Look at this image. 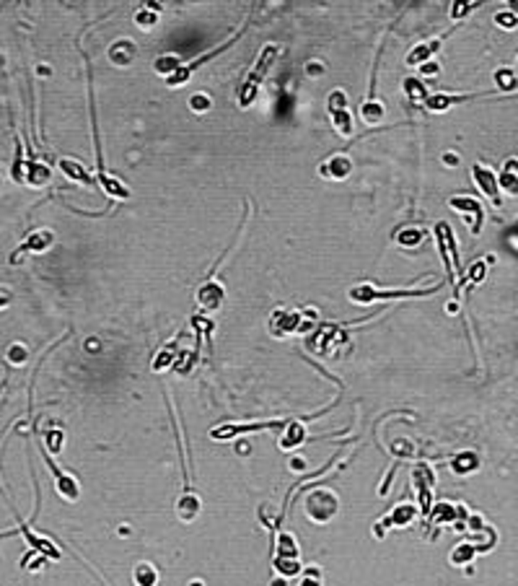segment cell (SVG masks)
Instances as JSON below:
<instances>
[{
	"label": "cell",
	"mask_w": 518,
	"mask_h": 586,
	"mask_svg": "<svg viewBox=\"0 0 518 586\" xmlns=\"http://www.w3.org/2000/svg\"><path fill=\"white\" fill-rule=\"evenodd\" d=\"M299 586H321V581H319V571H314V568H309V571H306L304 576H301Z\"/></svg>",
	"instance_id": "36"
},
{
	"label": "cell",
	"mask_w": 518,
	"mask_h": 586,
	"mask_svg": "<svg viewBox=\"0 0 518 586\" xmlns=\"http://www.w3.org/2000/svg\"><path fill=\"white\" fill-rule=\"evenodd\" d=\"M451 467H454L456 475H469V472L480 470V457H477L475 451H464V454H459V457H454V462H451Z\"/></svg>",
	"instance_id": "26"
},
{
	"label": "cell",
	"mask_w": 518,
	"mask_h": 586,
	"mask_svg": "<svg viewBox=\"0 0 518 586\" xmlns=\"http://www.w3.org/2000/svg\"><path fill=\"white\" fill-rule=\"evenodd\" d=\"M423 242H425V229H418V226H407V229H402L397 234V244L399 247H407V250H412V247H418Z\"/></svg>",
	"instance_id": "27"
},
{
	"label": "cell",
	"mask_w": 518,
	"mask_h": 586,
	"mask_svg": "<svg viewBox=\"0 0 518 586\" xmlns=\"http://www.w3.org/2000/svg\"><path fill=\"white\" fill-rule=\"evenodd\" d=\"M420 71L425 73V76H433V73H438V65H435V63H425L423 68H420Z\"/></svg>",
	"instance_id": "44"
},
{
	"label": "cell",
	"mask_w": 518,
	"mask_h": 586,
	"mask_svg": "<svg viewBox=\"0 0 518 586\" xmlns=\"http://www.w3.org/2000/svg\"><path fill=\"white\" fill-rule=\"evenodd\" d=\"M440 42H443V39H433V42H425V44H418V47H412L410 55H407V65H410V68H415V65H425V60L430 58V55H435V52H438Z\"/></svg>",
	"instance_id": "22"
},
{
	"label": "cell",
	"mask_w": 518,
	"mask_h": 586,
	"mask_svg": "<svg viewBox=\"0 0 518 586\" xmlns=\"http://www.w3.org/2000/svg\"><path fill=\"white\" fill-rule=\"evenodd\" d=\"M55 244V234H52L50 229H39V231H31V234L26 236L21 242V247L11 255V264H19L26 255H42V252H47Z\"/></svg>",
	"instance_id": "9"
},
{
	"label": "cell",
	"mask_w": 518,
	"mask_h": 586,
	"mask_svg": "<svg viewBox=\"0 0 518 586\" xmlns=\"http://www.w3.org/2000/svg\"><path fill=\"white\" fill-rule=\"evenodd\" d=\"M383 115H386V109H383V104L376 99V91L371 88L368 99L361 104V120H363V125H368V128H376L378 122L383 120Z\"/></svg>",
	"instance_id": "18"
},
{
	"label": "cell",
	"mask_w": 518,
	"mask_h": 586,
	"mask_svg": "<svg viewBox=\"0 0 518 586\" xmlns=\"http://www.w3.org/2000/svg\"><path fill=\"white\" fill-rule=\"evenodd\" d=\"M47 446H50V451H60V449H63V433H60V431H52V433H47Z\"/></svg>",
	"instance_id": "37"
},
{
	"label": "cell",
	"mask_w": 518,
	"mask_h": 586,
	"mask_svg": "<svg viewBox=\"0 0 518 586\" xmlns=\"http://www.w3.org/2000/svg\"><path fill=\"white\" fill-rule=\"evenodd\" d=\"M50 177H52L50 166L36 164V161H26V164H24V174H21V182H19V185L44 187L47 182H50Z\"/></svg>",
	"instance_id": "16"
},
{
	"label": "cell",
	"mask_w": 518,
	"mask_h": 586,
	"mask_svg": "<svg viewBox=\"0 0 518 586\" xmlns=\"http://www.w3.org/2000/svg\"><path fill=\"white\" fill-rule=\"evenodd\" d=\"M475 6H477V3H454V8H451V16H454V19H459V16L469 14V11H475Z\"/></svg>",
	"instance_id": "39"
},
{
	"label": "cell",
	"mask_w": 518,
	"mask_h": 586,
	"mask_svg": "<svg viewBox=\"0 0 518 586\" xmlns=\"http://www.w3.org/2000/svg\"><path fill=\"white\" fill-rule=\"evenodd\" d=\"M440 286L425 288V291H381L373 283H355L348 291V299L353 304H361V307H368L373 301H391V299H418V296H433Z\"/></svg>",
	"instance_id": "2"
},
{
	"label": "cell",
	"mask_w": 518,
	"mask_h": 586,
	"mask_svg": "<svg viewBox=\"0 0 518 586\" xmlns=\"http://www.w3.org/2000/svg\"><path fill=\"white\" fill-rule=\"evenodd\" d=\"M475 555H477L475 545H469V543L456 545L454 552H451V563H454V565H467V563H472V560H475Z\"/></svg>",
	"instance_id": "31"
},
{
	"label": "cell",
	"mask_w": 518,
	"mask_h": 586,
	"mask_svg": "<svg viewBox=\"0 0 518 586\" xmlns=\"http://www.w3.org/2000/svg\"><path fill=\"white\" fill-rule=\"evenodd\" d=\"M472 177H475V185L492 200V205L495 207L503 205V200H500V185H497V177L492 174V169H487V166L482 164H475L472 166Z\"/></svg>",
	"instance_id": "12"
},
{
	"label": "cell",
	"mask_w": 518,
	"mask_h": 586,
	"mask_svg": "<svg viewBox=\"0 0 518 586\" xmlns=\"http://www.w3.org/2000/svg\"><path fill=\"white\" fill-rule=\"evenodd\" d=\"M200 508H202V500H200V495L195 493L190 485H187L185 493L179 495V500H177L179 522H182V524H192L200 516Z\"/></svg>",
	"instance_id": "14"
},
{
	"label": "cell",
	"mask_w": 518,
	"mask_h": 586,
	"mask_svg": "<svg viewBox=\"0 0 518 586\" xmlns=\"http://www.w3.org/2000/svg\"><path fill=\"white\" fill-rule=\"evenodd\" d=\"M327 112L334 130H337L342 138H353L355 133L353 115H350V107H348V93L342 91V88H334L327 96Z\"/></svg>",
	"instance_id": "5"
},
{
	"label": "cell",
	"mask_w": 518,
	"mask_h": 586,
	"mask_svg": "<svg viewBox=\"0 0 518 586\" xmlns=\"http://www.w3.org/2000/svg\"><path fill=\"white\" fill-rule=\"evenodd\" d=\"M306 443V428H304V421H288V426H285L283 436H280V449L283 451H291L296 449V446H304Z\"/></svg>",
	"instance_id": "17"
},
{
	"label": "cell",
	"mask_w": 518,
	"mask_h": 586,
	"mask_svg": "<svg viewBox=\"0 0 518 586\" xmlns=\"http://www.w3.org/2000/svg\"><path fill=\"white\" fill-rule=\"evenodd\" d=\"M304 511L314 524H329L340 511V498L329 488H316L306 495Z\"/></svg>",
	"instance_id": "3"
},
{
	"label": "cell",
	"mask_w": 518,
	"mask_h": 586,
	"mask_svg": "<svg viewBox=\"0 0 518 586\" xmlns=\"http://www.w3.org/2000/svg\"><path fill=\"white\" fill-rule=\"evenodd\" d=\"M405 91H407V96H410V99H423L425 101L428 99V93H425V86H423V83H420L418 78H407L405 81Z\"/></svg>",
	"instance_id": "33"
},
{
	"label": "cell",
	"mask_w": 518,
	"mask_h": 586,
	"mask_svg": "<svg viewBox=\"0 0 518 586\" xmlns=\"http://www.w3.org/2000/svg\"><path fill=\"white\" fill-rule=\"evenodd\" d=\"M223 299H226V288L215 278H207L205 283L197 288V304L205 309V312H218V309L223 307Z\"/></svg>",
	"instance_id": "11"
},
{
	"label": "cell",
	"mask_w": 518,
	"mask_h": 586,
	"mask_svg": "<svg viewBox=\"0 0 518 586\" xmlns=\"http://www.w3.org/2000/svg\"><path fill=\"white\" fill-rule=\"evenodd\" d=\"M412 480H415V485H418L420 495H423V511L425 514H430V488H433V472L428 470L425 465L415 467V472H412Z\"/></svg>",
	"instance_id": "19"
},
{
	"label": "cell",
	"mask_w": 518,
	"mask_h": 586,
	"mask_svg": "<svg viewBox=\"0 0 518 586\" xmlns=\"http://www.w3.org/2000/svg\"><path fill=\"white\" fill-rule=\"evenodd\" d=\"M158 16H161V6H158V3H143L135 14H133V21H135V26L148 31L158 24Z\"/></svg>",
	"instance_id": "20"
},
{
	"label": "cell",
	"mask_w": 518,
	"mask_h": 586,
	"mask_svg": "<svg viewBox=\"0 0 518 586\" xmlns=\"http://www.w3.org/2000/svg\"><path fill=\"white\" fill-rule=\"evenodd\" d=\"M482 278H485V264L477 262L475 267H472V278H469V280H472V283H480Z\"/></svg>",
	"instance_id": "41"
},
{
	"label": "cell",
	"mask_w": 518,
	"mask_h": 586,
	"mask_svg": "<svg viewBox=\"0 0 518 586\" xmlns=\"http://www.w3.org/2000/svg\"><path fill=\"white\" fill-rule=\"evenodd\" d=\"M3 65H6V60H3V55H0V68H3Z\"/></svg>",
	"instance_id": "47"
},
{
	"label": "cell",
	"mask_w": 518,
	"mask_h": 586,
	"mask_svg": "<svg viewBox=\"0 0 518 586\" xmlns=\"http://www.w3.org/2000/svg\"><path fill=\"white\" fill-rule=\"evenodd\" d=\"M495 81H497V86H500V88H511L513 86L511 71H497L495 73Z\"/></svg>",
	"instance_id": "38"
},
{
	"label": "cell",
	"mask_w": 518,
	"mask_h": 586,
	"mask_svg": "<svg viewBox=\"0 0 518 586\" xmlns=\"http://www.w3.org/2000/svg\"><path fill=\"white\" fill-rule=\"evenodd\" d=\"M495 21H497V24H503L505 29H513V24H516V16H511V14H497V16H495Z\"/></svg>",
	"instance_id": "40"
},
{
	"label": "cell",
	"mask_w": 518,
	"mask_h": 586,
	"mask_svg": "<svg viewBox=\"0 0 518 586\" xmlns=\"http://www.w3.org/2000/svg\"><path fill=\"white\" fill-rule=\"evenodd\" d=\"M26 358H29V353H26V348H24V345L14 343L11 348H8V361H11V364L21 366V364H26Z\"/></svg>",
	"instance_id": "34"
},
{
	"label": "cell",
	"mask_w": 518,
	"mask_h": 586,
	"mask_svg": "<svg viewBox=\"0 0 518 586\" xmlns=\"http://www.w3.org/2000/svg\"><path fill=\"white\" fill-rule=\"evenodd\" d=\"M319 174L324 179H332V182H345L353 174V161L348 153H334L319 166Z\"/></svg>",
	"instance_id": "13"
},
{
	"label": "cell",
	"mask_w": 518,
	"mask_h": 586,
	"mask_svg": "<svg viewBox=\"0 0 518 586\" xmlns=\"http://www.w3.org/2000/svg\"><path fill=\"white\" fill-rule=\"evenodd\" d=\"M306 73H309V76H321V73H324V68H321V63H309L306 65Z\"/></svg>",
	"instance_id": "42"
},
{
	"label": "cell",
	"mask_w": 518,
	"mask_h": 586,
	"mask_svg": "<svg viewBox=\"0 0 518 586\" xmlns=\"http://www.w3.org/2000/svg\"><path fill=\"white\" fill-rule=\"evenodd\" d=\"M179 68H182V60H179L177 55H161V58L153 63V71H156L158 76H166V78H171Z\"/></svg>",
	"instance_id": "30"
},
{
	"label": "cell",
	"mask_w": 518,
	"mask_h": 586,
	"mask_svg": "<svg viewBox=\"0 0 518 586\" xmlns=\"http://www.w3.org/2000/svg\"><path fill=\"white\" fill-rule=\"evenodd\" d=\"M174 364V353L171 351H164L161 356L153 361V371H164V369H169V366Z\"/></svg>",
	"instance_id": "35"
},
{
	"label": "cell",
	"mask_w": 518,
	"mask_h": 586,
	"mask_svg": "<svg viewBox=\"0 0 518 586\" xmlns=\"http://www.w3.org/2000/svg\"><path fill=\"white\" fill-rule=\"evenodd\" d=\"M418 516H420V508L415 506L412 500H405V503H399L397 508H391V511L383 516L381 522H376V527H373V535L383 537L389 527H410V524L415 522Z\"/></svg>",
	"instance_id": "7"
},
{
	"label": "cell",
	"mask_w": 518,
	"mask_h": 586,
	"mask_svg": "<svg viewBox=\"0 0 518 586\" xmlns=\"http://www.w3.org/2000/svg\"><path fill=\"white\" fill-rule=\"evenodd\" d=\"M277 548H275V555L280 557H299V543L293 540V535H288V532H280L277 535Z\"/></svg>",
	"instance_id": "28"
},
{
	"label": "cell",
	"mask_w": 518,
	"mask_h": 586,
	"mask_svg": "<svg viewBox=\"0 0 518 586\" xmlns=\"http://www.w3.org/2000/svg\"><path fill=\"white\" fill-rule=\"evenodd\" d=\"M107 58L109 63L117 65V68H128V65L138 58V44L133 42V39H117V42L109 47Z\"/></svg>",
	"instance_id": "15"
},
{
	"label": "cell",
	"mask_w": 518,
	"mask_h": 586,
	"mask_svg": "<svg viewBox=\"0 0 518 586\" xmlns=\"http://www.w3.org/2000/svg\"><path fill=\"white\" fill-rule=\"evenodd\" d=\"M456 161H459V158H456L454 153H448V156H446V164H456Z\"/></svg>",
	"instance_id": "46"
},
{
	"label": "cell",
	"mask_w": 518,
	"mask_h": 586,
	"mask_svg": "<svg viewBox=\"0 0 518 586\" xmlns=\"http://www.w3.org/2000/svg\"><path fill=\"white\" fill-rule=\"evenodd\" d=\"M275 571L283 576V579H293L301 573V560L299 557H280L275 555Z\"/></svg>",
	"instance_id": "29"
},
{
	"label": "cell",
	"mask_w": 518,
	"mask_h": 586,
	"mask_svg": "<svg viewBox=\"0 0 518 586\" xmlns=\"http://www.w3.org/2000/svg\"><path fill=\"white\" fill-rule=\"evenodd\" d=\"M301 329H306L304 314H301V312H291V309H275V312H272L270 332L275 337L285 340V337L296 335V332H301Z\"/></svg>",
	"instance_id": "8"
},
{
	"label": "cell",
	"mask_w": 518,
	"mask_h": 586,
	"mask_svg": "<svg viewBox=\"0 0 518 586\" xmlns=\"http://www.w3.org/2000/svg\"><path fill=\"white\" fill-rule=\"evenodd\" d=\"M42 449V459H44V465L50 467V472H52V478H55V488H57V493L63 495L65 500H78L81 498V488H78V483H76V478H71V475H65L60 467L52 462L50 457H47V449L44 446H39Z\"/></svg>",
	"instance_id": "10"
},
{
	"label": "cell",
	"mask_w": 518,
	"mask_h": 586,
	"mask_svg": "<svg viewBox=\"0 0 518 586\" xmlns=\"http://www.w3.org/2000/svg\"><path fill=\"white\" fill-rule=\"evenodd\" d=\"M435 242H438V252L443 257V264H446V272L448 278L456 280L462 275V257H459V247H456V239H454V231L448 226L446 221H438L435 223Z\"/></svg>",
	"instance_id": "4"
},
{
	"label": "cell",
	"mask_w": 518,
	"mask_h": 586,
	"mask_svg": "<svg viewBox=\"0 0 518 586\" xmlns=\"http://www.w3.org/2000/svg\"><path fill=\"white\" fill-rule=\"evenodd\" d=\"M133 581H135V586H156L158 584V571L153 563H138L135 568H133Z\"/></svg>",
	"instance_id": "24"
},
{
	"label": "cell",
	"mask_w": 518,
	"mask_h": 586,
	"mask_svg": "<svg viewBox=\"0 0 518 586\" xmlns=\"http://www.w3.org/2000/svg\"><path fill=\"white\" fill-rule=\"evenodd\" d=\"M448 205L454 207V210H459V215L469 223V231H472V234L477 236L482 231V223H485L482 202L469 197V195H462V197H448Z\"/></svg>",
	"instance_id": "6"
},
{
	"label": "cell",
	"mask_w": 518,
	"mask_h": 586,
	"mask_svg": "<svg viewBox=\"0 0 518 586\" xmlns=\"http://www.w3.org/2000/svg\"><path fill=\"white\" fill-rule=\"evenodd\" d=\"M11 304V291H6V288H0V309L8 307Z\"/></svg>",
	"instance_id": "43"
},
{
	"label": "cell",
	"mask_w": 518,
	"mask_h": 586,
	"mask_svg": "<svg viewBox=\"0 0 518 586\" xmlns=\"http://www.w3.org/2000/svg\"><path fill=\"white\" fill-rule=\"evenodd\" d=\"M497 185H500V190H503L505 195H513V197L518 195V161L516 158L505 161L503 172H500V177H497Z\"/></svg>",
	"instance_id": "21"
},
{
	"label": "cell",
	"mask_w": 518,
	"mask_h": 586,
	"mask_svg": "<svg viewBox=\"0 0 518 586\" xmlns=\"http://www.w3.org/2000/svg\"><path fill=\"white\" fill-rule=\"evenodd\" d=\"M190 109H192V112H195V115H205L207 109H213V99H210L207 93H202V91L192 93V99H190Z\"/></svg>",
	"instance_id": "32"
},
{
	"label": "cell",
	"mask_w": 518,
	"mask_h": 586,
	"mask_svg": "<svg viewBox=\"0 0 518 586\" xmlns=\"http://www.w3.org/2000/svg\"><path fill=\"white\" fill-rule=\"evenodd\" d=\"M272 586H288V579H283V576H280L277 581H272Z\"/></svg>",
	"instance_id": "45"
},
{
	"label": "cell",
	"mask_w": 518,
	"mask_h": 586,
	"mask_svg": "<svg viewBox=\"0 0 518 586\" xmlns=\"http://www.w3.org/2000/svg\"><path fill=\"white\" fill-rule=\"evenodd\" d=\"M60 172L68 179H73V182H81V185H91L93 182L91 174L86 172L78 161H73V158H60Z\"/></svg>",
	"instance_id": "23"
},
{
	"label": "cell",
	"mask_w": 518,
	"mask_h": 586,
	"mask_svg": "<svg viewBox=\"0 0 518 586\" xmlns=\"http://www.w3.org/2000/svg\"><path fill=\"white\" fill-rule=\"evenodd\" d=\"M462 514L464 511L462 508H456L454 503H438L435 511H433V516H430V522L433 524H454Z\"/></svg>",
	"instance_id": "25"
},
{
	"label": "cell",
	"mask_w": 518,
	"mask_h": 586,
	"mask_svg": "<svg viewBox=\"0 0 518 586\" xmlns=\"http://www.w3.org/2000/svg\"><path fill=\"white\" fill-rule=\"evenodd\" d=\"M277 55H280V47H277V44H264V50L259 52L254 68L249 71L242 88H239V96H236V101H239V107L242 109H249L252 104H254L257 93H259V86H262V81L267 78V73H270Z\"/></svg>",
	"instance_id": "1"
}]
</instances>
